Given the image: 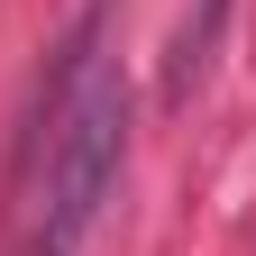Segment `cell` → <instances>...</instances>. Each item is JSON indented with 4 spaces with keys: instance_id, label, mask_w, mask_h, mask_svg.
<instances>
[{
    "instance_id": "cell-1",
    "label": "cell",
    "mask_w": 256,
    "mask_h": 256,
    "mask_svg": "<svg viewBox=\"0 0 256 256\" xmlns=\"http://www.w3.org/2000/svg\"><path fill=\"white\" fill-rule=\"evenodd\" d=\"M128 156V82L92 74L74 110H55L46 128V183H37V229H28V256H74L101 220L110 183Z\"/></svg>"
},
{
    "instance_id": "cell-2",
    "label": "cell",
    "mask_w": 256,
    "mask_h": 256,
    "mask_svg": "<svg viewBox=\"0 0 256 256\" xmlns=\"http://www.w3.org/2000/svg\"><path fill=\"white\" fill-rule=\"evenodd\" d=\"M220 18H229V0H202V10L183 18V37H174V82H192V64L210 55V37H220Z\"/></svg>"
}]
</instances>
